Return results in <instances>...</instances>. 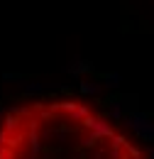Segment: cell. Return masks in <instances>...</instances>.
Wrapping results in <instances>:
<instances>
[{
    "label": "cell",
    "mask_w": 154,
    "mask_h": 159,
    "mask_svg": "<svg viewBox=\"0 0 154 159\" xmlns=\"http://www.w3.org/2000/svg\"><path fill=\"white\" fill-rule=\"evenodd\" d=\"M0 159H147L108 115L76 98H34L0 118Z\"/></svg>",
    "instance_id": "1"
}]
</instances>
